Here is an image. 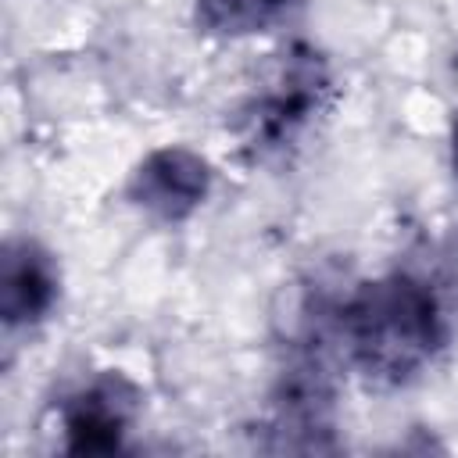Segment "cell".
I'll return each instance as SVG.
<instances>
[{
  "mask_svg": "<svg viewBox=\"0 0 458 458\" xmlns=\"http://www.w3.org/2000/svg\"><path fill=\"white\" fill-rule=\"evenodd\" d=\"M61 301L57 258L29 236H14L0 254V318L7 329H32L54 315Z\"/></svg>",
  "mask_w": 458,
  "mask_h": 458,
  "instance_id": "5",
  "label": "cell"
},
{
  "mask_svg": "<svg viewBox=\"0 0 458 458\" xmlns=\"http://www.w3.org/2000/svg\"><path fill=\"white\" fill-rule=\"evenodd\" d=\"M451 168H454V175H458V118L451 122Z\"/></svg>",
  "mask_w": 458,
  "mask_h": 458,
  "instance_id": "7",
  "label": "cell"
},
{
  "mask_svg": "<svg viewBox=\"0 0 458 458\" xmlns=\"http://www.w3.org/2000/svg\"><path fill=\"white\" fill-rule=\"evenodd\" d=\"M336 329L347 361L372 386L419 379L447 344V318L437 293L408 272L361 283L340 304Z\"/></svg>",
  "mask_w": 458,
  "mask_h": 458,
  "instance_id": "1",
  "label": "cell"
},
{
  "mask_svg": "<svg viewBox=\"0 0 458 458\" xmlns=\"http://www.w3.org/2000/svg\"><path fill=\"white\" fill-rule=\"evenodd\" d=\"M143 408V390L122 372H100L61 404V437L68 454H114Z\"/></svg>",
  "mask_w": 458,
  "mask_h": 458,
  "instance_id": "3",
  "label": "cell"
},
{
  "mask_svg": "<svg viewBox=\"0 0 458 458\" xmlns=\"http://www.w3.org/2000/svg\"><path fill=\"white\" fill-rule=\"evenodd\" d=\"M211 165L190 147L165 143L143 154V161L132 168L125 197L136 211H143L154 222L179 225L200 211V204L211 193Z\"/></svg>",
  "mask_w": 458,
  "mask_h": 458,
  "instance_id": "4",
  "label": "cell"
},
{
  "mask_svg": "<svg viewBox=\"0 0 458 458\" xmlns=\"http://www.w3.org/2000/svg\"><path fill=\"white\" fill-rule=\"evenodd\" d=\"M304 0H193V18L208 36L247 39L286 25Z\"/></svg>",
  "mask_w": 458,
  "mask_h": 458,
  "instance_id": "6",
  "label": "cell"
},
{
  "mask_svg": "<svg viewBox=\"0 0 458 458\" xmlns=\"http://www.w3.org/2000/svg\"><path fill=\"white\" fill-rule=\"evenodd\" d=\"M333 104V68L308 47L293 43L265 68L240 107L236 136L247 157L268 161L301 143Z\"/></svg>",
  "mask_w": 458,
  "mask_h": 458,
  "instance_id": "2",
  "label": "cell"
}]
</instances>
